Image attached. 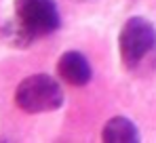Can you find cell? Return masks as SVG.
I'll list each match as a JSON object with an SVG mask.
<instances>
[{"label":"cell","mask_w":156,"mask_h":143,"mask_svg":"<svg viewBox=\"0 0 156 143\" xmlns=\"http://www.w3.org/2000/svg\"><path fill=\"white\" fill-rule=\"evenodd\" d=\"M57 74L70 86H84L93 78L91 63L80 51H66L57 61Z\"/></svg>","instance_id":"4"},{"label":"cell","mask_w":156,"mask_h":143,"mask_svg":"<svg viewBox=\"0 0 156 143\" xmlns=\"http://www.w3.org/2000/svg\"><path fill=\"white\" fill-rule=\"evenodd\" d=\"M156 47V27L146 17H129L118 36V51L122 63L133 70L137 68Z\"/></svg>","instance_id":"2"},{"label":"cell","mask_w":156,"mask_h":143,"mask_svg":"<svg viewBox=\"0 0 156 143\" xmlns=\"http://www.w3.org/2000/svg\"><path fill=\"white\" fill-rule=\"evenodd\" d=\"M139 137V128L133 124V120L125 116H114L105 122L104 131H101V141L104 143H137Z\"/></svg>","instance_id":"5"},{"label":"cell","mask_w":156,"mask_h":143,"mask_svg":"<svg viewBox=\"0 0 156 143\" xmlns=\"http://www.w3.org/2000/svg\"><path fill=\"white\" fill-rule=\"evenodd\" d=\"M15 17L34 38H44L59 30L61 15L55 0H13Z\"/></svg>","instance_id":"3"},{"label":"cell","mask_w":156,"mask_h":143,"mask_svg":"<svg viewBox=\"0 0 156 143\" xmlns=\"http://www.w3.org/2000/svg\"><path fill=\"white\" fill-rule=\"evenodd\" d=\"M80 2H89V0H80Z\"/></svg>","instance_id":"7"},{"label":"cell","mask_w":156,"mask_h":143,"mask_svg":"<svg viewBox=\"0 0 156 143\" xmlns=\"http://www.w3.org/2000/svg\"><path fill=\"white\" fill-rule=\"evenodd\" d=\"M0 36H2V40H4L6 44H11V47H15V48H27L34 40H36L26 27L17 21V17L6 19V21L2 23Z\"/></svg>","instance_id":"6"},{"label":"cell","mask_w":156,"mask_h":143,"mask_svg":"<svg viewBox=\"0 0 156 143\" xmlns=\"http://www.w3.org/2000/svg\"><path fill=\"white\" fill-rule=\"evenodd\" d=\"M63 101V89L49 74H32L23 78L15 89V105L26 114L57 112Z\"/></svg>","instance_id":"1"}]
</instances>
